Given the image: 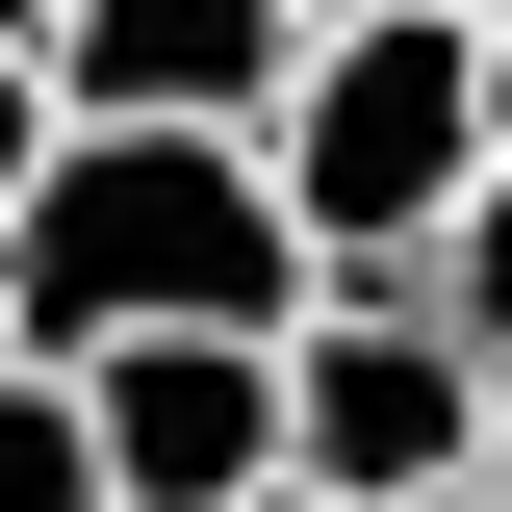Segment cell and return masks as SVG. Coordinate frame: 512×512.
<instances>
[{
  "mask_svg": "<svg viewBox=\"0 0 512 512\" xmlns=\"http://www.w3.org/2000/svg\"><path fill=\"white\" fill-rule=\"evenodd\" d=\"M256 512H308V487H256Z\"/></svg>",
  "mask_w": 512,
  "mask_h": 512,
  "instance_id": "11",
  "label": "cell"
},
{
  "mask_svg": "<svg viewBox=\"0 0 512 512\" xmlns=\"http://www.w3.org/2000/svg\"><path fill=\"white\" fill-rule=\"evenodd\" d=\"M0 512H103V436H77V384L0 359Z\"/></svg>",
  "mask_w": 512,
  "mask_h": 512,
  "instance_id": "6",
  "label": "cell"
},
{
  "mask_svg": "<svg viewBox=\"0 0 512 512\" xmlns=\"http://www.w3.org/2000/svg\"><path fill=\"white\" fill-rule=\"evenodd\" d=\"M282 487L308 512H461L487 487V359L436 308H308L282 333Z\"/></svg>",
  "mask_w": 512,
  "mask_h": 512,
  "instance_id": "2",
  "label": "cell"
},
{
  "mask_svg": "<svg viewBox=\"0 0 512 512\" xmlns=\"http://www.w3.org/2000/svg\"><path fill=\"white\" fill-rule=\"evenodd\" d=\"M461 512H512V487H461Z\"/></svg>",
  "mask_w": 512,
  "mask_h": 512,
  "instance_id": "12",
  "label": "cell"
},
{
  "mask_svg": "<svg viewBox=\"0 0 512 512\" xmlns=\"http://www.w3.org/2000/svg\"><path fill=\"white\" fill-rule=\"evenodd\" d=\"M410 26H461V52H487V26H512V0H410Z\"/></svg>",
  "mask_w": 512,
  "mask_h": 512,
  "instance_id": "10",
  "label": "cell"
},
{
  "mask_svg": "<svg viewBox=\"0 0 512 512\" xmlns=\"http://www.w3.org/2000/svg\"><path fill=\"white\" fill-rule=\"evenodd\" d=\"M52 154H77V128H52V77H0V256H26V205H52Z\"/></svg>",
  "mask_w": 512,
  "mask_h": 512,
  "instance_id": "7",
  "label": "cell"
},
{
  "mask_svg": "<svg viewBox=\"0 0 512 512\" xmlns=\"http://www.w3.org/2000/svg\"><path fill=\"white\" fill-rule=\"evenodd\" d=\"M26 77H52V128H205V154H256L308 52H282V0H77Z\"/></svg>",
  "mask_w": 512,
  "mask_h": 512,
  "instance_id": "3",
  "label": "cell"
},
{
  "mask_svg": "<svg viewBox=\"0 0 512 512\" xmlns=\"http://www.w3.org/2000/svg\"><path fill=\"white\" fill-rule=\"evenodd\" d=\"M487 180H512V26H487Z\"/></svg>",
  "mask_w": 512,
  "mask_h": 512,
  "instance_id": "9",
  "label": "cell"
},
{
  "mask_svg": "<svg viewBox=\"0 0 512 512\" xmlns=\"http://www.w3.org/2000/svg\"><path fill=\"white\" fill-rule=\"evenodd\" d=\"M384 308H436V333H461V359H487V384H512V180H487V205H461V231H436V256H410V282H384Z\"/></svg>",
  "mask_w": 512,
  "mask_h": 512,
  "instance_id": "5",
  "label": "cell"
},
{
  "mask_svg": "<svg viewBox=\"0 0 512 512\" xmlns=\"http://www.w3.org/2000/svg\"><path fill=\"white\" fill-rule=\"evenodd\" d=\"M52 26H77V0H0V77H26V52H52Z\"/></svg>",
  "mask_w": 512,
  "mask_h": 512,
  "instance_id": "8",
  "label": "cell"
},
{
  "mask_svg": "<svg viewBox=\"0 0 512 512\" xmlns=\"http://www.w3.org/2000/svg\"><path fill=\"white\" fill-rule=\"evenodd\" d=\"M0 333L26 384H103V359H282L308 333V256H282V180L205 154V128H77L26 256H0Z\"/></svg>",
  "mask_w": 512,
  "mask_h": 512,
  "instance_id": "1",
  "label": "cell"
},
{
  "mask_svg": "<svg viewBox=\"0 0 512 512\" xmlns=\"http://www.w3.org/2000/svg\"><path fill=\"white\" fill-rule=\"evenodd\" d=\"M0 359H26V333H0Z\"/></svg>",
  "mask_w": 512,
  "mask_h": 512,
  "instance_id": "13",
  "label": "cell"
},
{
  "mask_svg": "<svg viewBox=\"0 0 512 512\" xmlns=\"http://www.w3.org/2000/svg\"><path fill=\"white\" fill-rule=\"evenodd\" d=\"M77 436H103V512H256L282 487V359H103Z\"/></svg>",
  "mask_w": 512,
  "mask_h": 512,
  "instance_id": "4",
  "label": "cell"
}]
</instances>
